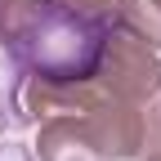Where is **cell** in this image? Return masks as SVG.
Wrapping results in <instances>:
<instances>
[{
	"label": "cell",
	"mask_w": 161,
	"mask_h": 161,
	"mask_svg": "<svg viewBox=\"0 0 161 161\" xmlns=\"http://www.w3.org/2000/svg\"><path fill=\"white\" fill-rule=\"evenodd\" d=\"M63 5H72V9H80V14H94V18H112L116 0H63Z\"/></svg>",
	"instance_id": "obj_5"
},
{
	"label": "cell",
	"mask_w": 161,
	"mask_h": 161,
	"mask_svg": "<svg viewBox=\"0 0 161 161\" xmlns=\"http://www.w3.org/2000/svg\"><path fill=\"white\" fill-rule=\"evenodd\" d=\"M23 5H27V0H0V45H5V36H9V27H14V18L23 14Z\"/></svg>",
	"instance_id": "obj_6"
},
{
	"label": "cell",
	"mask_w": 161,
	"mask_h": 161,
	"mask_svg": "<svg viewBox=\"0 0 161 161\" xmlns=\"http://www.w3.org/2000/svg\"><path fill=\"white\" fill-rule=\"evenodd\" d=\"M108 27H112L108 18L80 14L63 0H27L0 49L9 54L14 76L67 85V80L94 76Z\"/></svg>",
	"instance_id": "obj_1"
},
{
	"label": "cell",
	"mask_w": 161,
	"mask_h": 161,
	"mask_svg": "<svg viewBox=\"0 0 161 161\" xmlns=\"http://www.w3.org/2000/svg\"><path fill=\"white\" fill-rule=\"evenodd\" d=\"M108 23L116 31H125L134 40H143V45L161 49V0H116Z\"/></svg>",
	"instance_id": "obj_4"
},
{
	"label": "cell",
	"mask_w": 161,
	"mask_h": 161,
	"mask_svg": "<svg viewBox=\"0 0 161 161\" xmlns=\"http://www.w3.org/2000/svg\"><path fill=\"white\" fill-rule=\"evenodd\" d=\"M148 161H161V152H148Z\"/></svg>",
	"instance_id": "obj_7"
},
{
	"label": "cell",
	"mask_w": 161,
	"mask_h": 161,
	"mask_svg": "<svg viewBox=\"0 0 161 161\" xmlns=\"http://www.w3.org/2000/svg\"><path fill=\"white\" fill-rule=\"evenodd\" d=\"M94 85L112 98H125V103H152L161 94V49L108 27L103 54L94 67Z\"/></svg>",
	"instance_id": "obj_3"
},
{
	"label": "cell",
	"mask_w": 161,
	"mask_h": 161,
	"mask_svg": "<svg viewBox=\"0 0 161 161\" xmlns=\"http://www.w3.org/2000/svg\"><path fill=\"white\" fill-rule=\"evenodd\" d=\"M67 148H85L103 161H134L161 152V103H125L98 94L80 112L45 116L40 125V161H63Z\"/></svg>",
	"instance_id": "obj_2"
}]
</instances>
